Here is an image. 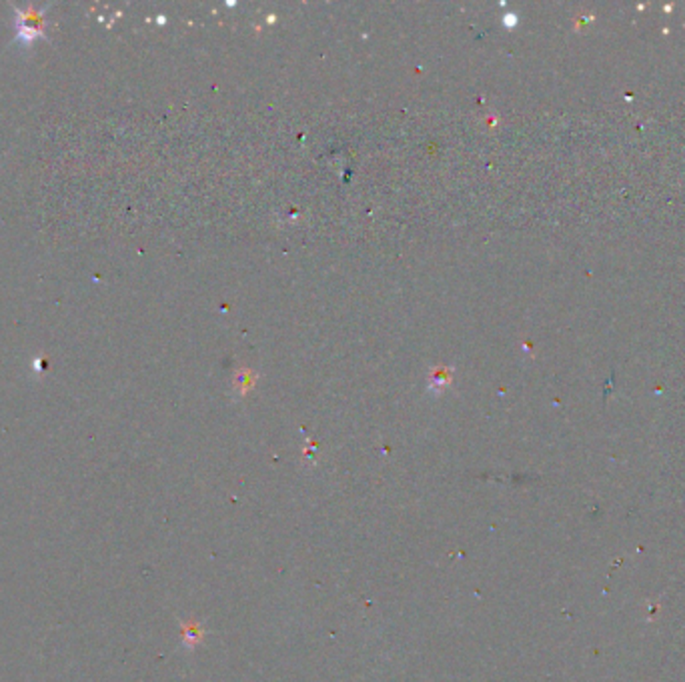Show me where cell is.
<instances>
[{"label":"cell","mask_w":685,"mask_h":682,"mask_svg":"<svg viewBox=\"0 0 685 682\" xmlns=\"http://www.w3.org/2000/svg\"><path fill=\"white\" fill-rule=\"evenodd\" d=\"M205 636H207V631L201 623L183 624V648L188 650V653L195 650L198 645H203Z\"/></svg>","instance_id":"cell-1"}]
</instances>
